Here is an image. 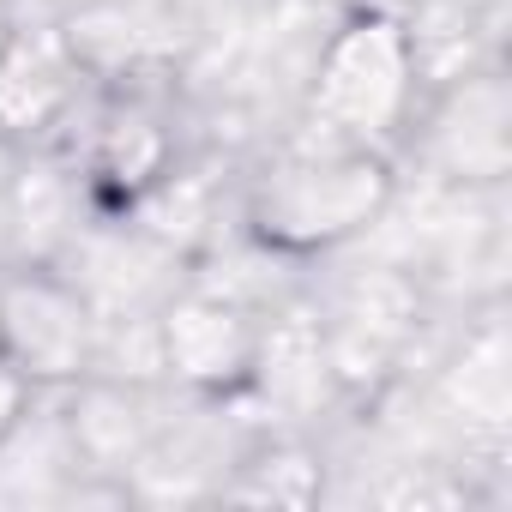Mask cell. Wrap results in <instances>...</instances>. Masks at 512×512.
Instances as JSON below:
<instances>
[{
    "label": "cell",
    "instance_id": "obj_1",
    "mask_svg": "<svg viewBox=\"0 0 512 512\" xmlns=\"http://www.w3.org/2000/svg\"><path fill=\"white\" fill-rule=\"evenodd\" d=\"M386 199V169L374 157H332V163H308L290 169V181L266 199V229L278 241H332L356 223H368V211Z\"/></svg>",
    "mask_w": 512,
    "mask_h": 512
},
{
    "label": "cell",
    "instance_id": "obj_2",
    "mask_svg": "<svg viewBox=\"0 0 512 512\" xmlns=\"http://www.w3.org/2000/svg\"><path fill=\"white\" fill-rule=\"evenodd\" d=\"M0 356L25 380H67L85 368V314L49 278H19L0 290Z\"/></svg>",
    "mask_w": 512,
    "mask_h": 512
},
{
    "label": "cell",
    "instance_id": "obj_3",
    "mask_svg": "<svg viewBox=\"0 0 512 512\" xmlns=\"http://www.w3.org/2000/svg\"><path fill=\"white\" fill-rule=\"evenodd\" d=\"M25 392H31V380L0 356V434H7L13 422H19V404H25Z\"/></svg>",
    "mask_w": 512,
    "mask_h": 512
}]
</instances>
